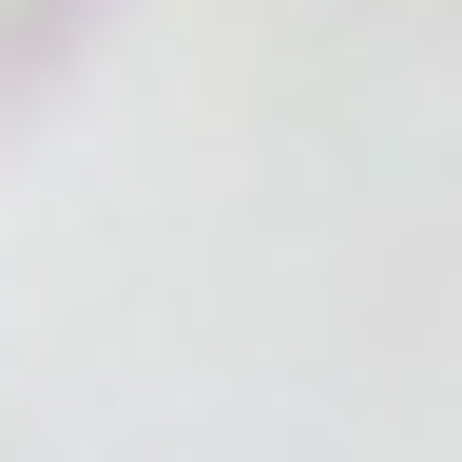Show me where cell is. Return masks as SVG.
I'll list each match as a JSON object with an SVG mask.
<instances>
[{
  "mask_svg": "<svg viewBox=\"0 0 462 462\" xmlns=\"http://www.w3.org/2000/svg\"><path fill=\"white\" fill-rule=\"evenodd\" d=\"M20 39H39V0H0V58H20Z\"/></svg>",
  "mask_w": 462,
  "mask_h": 462,
  "instance_id": "obj_1",
  "label": "cell"
}]
</instances>
